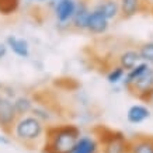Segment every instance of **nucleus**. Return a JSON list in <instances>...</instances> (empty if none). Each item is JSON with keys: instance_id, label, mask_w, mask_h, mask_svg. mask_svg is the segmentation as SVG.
<instances>
[{"instance_id": "f257e3e1", "label": "nucleus", "mask_w": 153, "mask_h": 153, "mask_svg": "<svg viewBox=\"0 0 153 153\" xmlns=\"http://www.w3.org/2000/svg\"><path fill=\"white\" fill-rule=\"evenodd\" d=\"M82 136L80 128L74 124L62 122L47 125L45 139L42 143V153H72L74 145Z\"/></svg>"}, {"instance_id": "f03ea898", "label": "nucleus", "mask_w": 153, "mask_h": 153, "mask_svg": "<svg viewBox=\"0 0 153 153\" xmlns=\"http://www.w3.org/2000/svg\"><path fill=\"white\" fill-rule=\"evenodd\" d=\"M45 131H47L45 124H42L33 114H27L16 120L10 136H13V139L23 145L24 148L31 150L35 149L41 150L45 139Z\"/></svg>"}, {"instance_id": "7ed1b4c3", "label": "nucleus", "mask_w": 153, "mask_h": 153, "mask_svg": "<svg viewBox=\"0 0 153 153\" xmlns=\"http://www.w3.org/2000/svg\"><path fill=\"white\" fill-rule=\"evenodd\" d=\"M126 91L132 94L140 101L149 102V98L153 93V66H150L142 76H139L126 88Z\"/></svg>"}, {"instance_id": "20e7f679", "label": "nucleus", "mask_w": 153, "mask_h": 153, "mask_svg": "<svg viewBox=\"0 0 153 153\" xmlns=\"http://www.w3.org/2000/svg\"><path fill=\"white\" fill-rule=\"evenodd\" d=\"M77 0H52V13L58 27L70 28V21L76 10Z\"/></svg>"}, {"instance_id": "39448f33", "label": "nucleus", "mask_w": 153, "mask_h": 153, "mask_svg": "<svg viewBox=\"0 0 153 153\" xmlns=\"http://www.w3.org/2000/svg\"><path fill=\"white\" fill-rule=\"evenodd\" d=\"M110 27H111V21L102 13H100L98 10L91 7L87 19L86 33L93 35V37H100V35H104V34L108 33Z\"/></svg>"}, {"instance_id": "423d86ee", "label": "nucleus", "mask_w": 153, "mask_h": 153, "mask_svg": "<svg viewBox=\"0 0 153 153\" xmlns=\"http://www.w3.org/2000/svg\"><path fill=\"white\" fill-rule=\"evenodd\" d=\"M17 118H19V115L16 114L13 100L1 96L0 97V131L10 135Z\"/></svg>"}, {"instance_id": "0eeeda50", "label": "nucleus", "mask_w": 153, "mask_h": 153, "mask_svg": "<svg viewBox=\"0 0 153 153\" xmlns=\"http://www.w3.org/2000/svg\"><path fill=\"white\" fill-rule=\"evenodd\" d=\"M90 3L88 0H77L76 10L70 21V28L74 33H86V25H87V19L90 14Z\"/></svg>"}, {"instance_id": "6e6552de", "label": "nucleus", "mask_w": 153, "mask_h": 153, "mask_svg": "<svg viewBox=\"0 0 153 153\" xmlns=\"http://www.w3.org/2000/svg\"><path fill=\"white\" fill-rule=\"evenodd\" d=\"M121 10V20H131L142 13H149L145 0H118Z\"/></svg>"}, {"instance_id": "1a4fd4ad", "label": "nucleus", "mask_w": 153, "mask_h": 153, "mask_svg": "<svg viewBox=\"0 0 153 153\" xmlns=\"http://www.w3.org/2000/svg\"><path fill=\"white\" fill-rule=\"evenodd\" d=\"M6 45L9 48L10 52H13L16 56H19L21 59H28L31 55V47L30 42L24 38L16 37V35H9L6 38Z\"/></svg>"}, {"instance_id": "9d476101", "label": "nucleus", "mask_w": 153, "mask_h": 153, "mask_svg": "<svg viewBox=\"0 0 153 153\" xmlns=\"http://www.w3.org/2000/svg\"><path fill=\"white\" fill-rule=\"evenodd\" d=\"M140 60L142 59H140L139 51H138L136 47L124 48V49L117 55V65L121 66L122 69H125V72L132 69L135 65H138Z\"/></svg>"}, {"instance_id": "9b49d317", "label": "nucleus", "mask_w": 153, "mask_h": 153, "mask_svg": "<svg viewBox=\"0 0 153 153\" xmlns=\"http://www.w3.org/2000/svg\"><path fill=\"white\" fill-rule=\"evenodd\" d=\"M93 9L102 13L111 23L117 21V20H121V10L118 0H98L93 6Z\"/></svg>"}, {"instance_id": "f8f14e48", "label": "nucleus", "mask_w": 153, "mask_h": 153, "mask_svg": "<svg viewBox=\"0 0 153 153\" xmlns=\"http://www.w3.org/2000/svg\"><path fill=\"white\" fill-rule=\"evenodd\" d=\"M129 153H153V136L135 135L129 139Z\"/></svg>"}, {"instance_id": "ddd939ff", "label": "nucleus", "mask_w": 153, "mask_h": 153, "mask_svg": "<svg viewBox=\"0 0 153 153\" xmlns=\"http://www.w3.org/2000/svg\"><path fill=\"white\" fill-rule=\"evenodd\" d=\"M13 105L16 110V114L19 117L31 114L34 105H35V98L31 97L30 94H17L13 98Z\"/></svg>"}, {"instance_id": "4468645a", "label": "nucleus", "mask_w": 153, "mask_h": 153, "mask_svg": "<svg viewBox=\"0 0 153 153\" xmlns=\"http://www.w3.org/2000/svg\"><path fill=\"white\" fill-rule=\"evenodd\" d=\"M149 117H150V110L143 104H134L126 111V120L129 124H134V125L146 121Z\"/></svg>"}, {"instance_id": "2eb2a0df", "label": "nucleus", "mask_w": 153, "mask_h": 153, "mask_svg": "<svg viewBox=\"0 0 153 153\" xmlns=\"http://www.w3.org/2000/svg\"><path fill=\"white\" fill-rule=\"evenodd\" d=\"M31 114H33L35 118H38L42 124H45V125L55 124V121L58 120V117H56V114L51 110V107L48 105V104H41V102H35Z\"/></svg>"}, {"instance_id": "dca6fc26", "label": "nucleus", "mask_w": 153, "mask_h": 153, "mask_svg": "<svg viewBox=\"0 0 153 153\" xmlns=\"http://www.w3.org/2000/svg\"><path fill=\"white\" fill-rule=\"evenodd\" d=\"M100 143L96 136H80L72 153H98Z\"/></svg>"}, {"instance_id": "f3484780", "label": "nucleus", "mask_w": 153, "mask_h": 153, "mask_svg": "<svg viewBox=\"0 0 153 153\" xmlns=\"http://www.w3.org/2000/svg\"><path fill=\"white\" fill-rule=\"evenodd\" d=\"M150 68V65L149 63H146V62H143V60H140L138 65H135L132 69H129V70H126L125 72V76H124V79H122V86H124V88H128L131 86V84L134 83L135 80L138 79L139 76H142V74L146 72V70Z\"/></svg>"}, {"instance_id": "a211bd4d", "label": "nucleus", "mask_w": 153, "mask_h": 153, "mask_svg": "<svg viewBox=\"0 0 153 153\" xmlns=\"http://www.w3.org/2000/svg\"><path fill=\"white\" fill-rule=\"evenodd\" d=\"M21 0H0V16L10 17L19 13Z\"/></svg>"}, {"instance_id": "6ab92c4d", "label": "nucleus", "mask_w": 153, "mask_h": 153, "mask_svg": "<svg viewBox=\"0 0 153 153\" xmlns=\"http://www.w3.org/2000/svg\"><path fill=\"white\" fill-rule=\"evenodd\" d=\"M136 48L139 51L140 59L146 62V63H149L150 66H153V39L140 42Z\"/></svg>"}, {"instance_id": "aec40b11", "label": "nucleus", "mask_w": 153, "mask_h": 153, "mask_svg": "<svg viewBox=\"0 0 153 153\" xmlns=\"http://www.w3.org/2000/svg\"><path fill=\"white\" fill-rule=\"evenodd\" d=\"M124 76H125V69H122L121 66L118 65H114L110 68V70L107 72L105 77H107V82L110 84H118L122 82V79H124Z\"/></svg>"}, {"instance_id": "412c9836", "label": "nucleus", "mask_w": 153, "mask_h": 153, "mask_svg": "<svg viewBox=\"0 0 153 153\" xmlns=\"http://www.w3.org/2000/svg\"><path fill=\"white\" fill-rule=\"evenodd\" d=\"M10 143H11L10 135L4 134V132H0V145H1V146H9Z\"/></svg>"}, {"instance_id": "4be33fe9", "label": "nucleus", "mask_w": 153, "mask_h": 153, "mask_svg": "<svg viewBox=\"0 0 153 153\" xmlns=\"http://www.w3.org/2000/svg\"><path fill=\"white\" fill-rule=\"evenodd\" d=\"M7 53H9V48L6 45V42H0V62L7 56Z\"/></svg>"}, {"instance_id": "5701e85b", "label": "nucleus", "mask_w": 153, "mask_h": 153, "mask_svg": "<svg viewBox=\"0 0 153 153\" xmlns=\"http://www.w3.org/2000/svg\"><path fill=\"white\" fill-rule=\"evenodd\" d=\"M146 1V4H148V9H149V13L153 10V0H145Z\"/></svg>"}, {"instance_id": "b1692460", "label": "nucleus", "mask_w": 153, "mask_h": 153, "mask_svg": "<svg viewBox=\"0 0 153 153\" xmlns=\"http://www.w3.org/2000/svg\"><path fill=\"white\" fill-rule=\"evenodd\" d=\"M27 1H31V3H42V1H47V0H27Z\"/></svg>"}, {"instance_id": "393cba45", "label": "nucleus", "mask_w": 153, "mask_h": 153, "mask_svg": "<svg viewBox=\"0 0 153 153\" xmlns=\"http://www.w3.org/2000/svg\"><path fill=\"white\" fill-rule=\"evenodd\" d=\"M149 102H150V104H153V93H152V96H150V98H149Z\"/></svg>"}, {"instance_id": "a878e982", "label": "nucleus", "mask_w": 153, "mask_h": 153, "mask_svg": "<svg viewBox=\"0 0 153 153\" xmlns=\"http://www.w3.org/2000/svg\"><path fill=\"white\" fill-rule=\"evenodd\" d=\"M1 87H3V83H0V97H1Z\"/></svg>"}, {"instance_id": "bb28decb", "label": "nucleus", "mask_w": 153, "mask_h": 153, "mask_svg": "<svg viewBox=\"0 0 153 153\" xmlns=\"http://www.w3.org/2000/svg\"><path fill=\"white\" fill-rule=\"evenodd\" d=\"M124 153H129V150H126V152H124Z\"/></svg>"}]
</instances>
